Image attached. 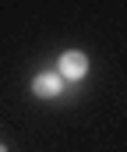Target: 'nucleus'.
Listing matches in <instances>:
<instances>
[{
  "mask_svg": "<svg viewBox=\"0 0 127 152\" xmlns=\"http://www.w3.org/2000/svg\"><path fill=\"white\" fill-rule=\"evenodd\" d=\"M32 88H36V96L53 99V96H60V92H64V78H60V75H39L36 81H32Z\"/></svg>",
  "mask_w": 127,
  "mask_h": 152,
  "instance_id": "2",
  "label": "nucleus"
},
{
  "mask_svg": "<svg viewBox=\"0 0 127 152\" xmlns=\"http://www.w3.org/2000/svg\"><path fill=\"white\" fill-rule=\"evenodd\" d=\"M85 71H88V57H85V53L71 50V53L60 57V71H57V75L64 78V81H78V78H85Z\"/></svg>",
  "mask_w": 127,
  "mask_h": 152,
  "instance_id": "1",
  "label": "nucleus"
},
{
  "mask_svg": "<svg viewBox=\"0 0 127 152\" xmlns=\"http://www.w3.org/2000/svg\"><path fill=\"white\" fill-rule=\"evenodd\" d=\"M0 152H7V149H4V145H0Z\"/></svg>",
  "mask_w": 127,
  "mask_h": 152,
  "instance_id": "3",
  "label": "nucleus"
}]
</instances>
